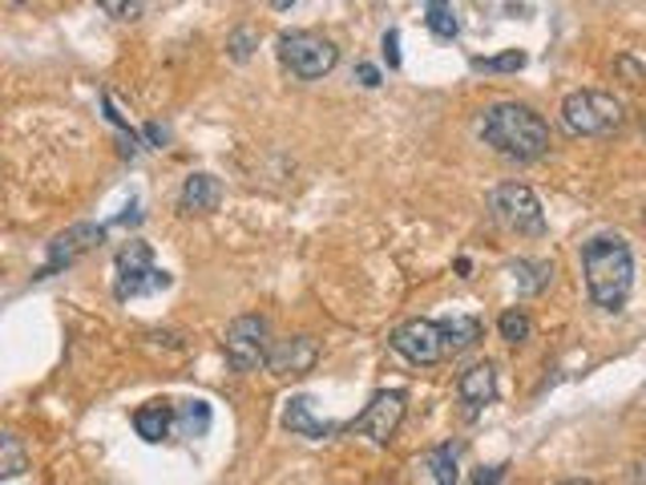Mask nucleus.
Masks as SVG:
<instances>
[{
    "label": "nucleus",
    "instance_id": "nucleus-15",
    "mask_svg": "<svg viewBox=\"0 0 646 485\" xmlns=\"http://www.w3.org/2000/svg\"><path fill=\"white\" fill-rule=\"evenodd\" d=\"M283 425L296 437H308V441H327V437L339 433V425H327V421H320V417L311 412V400L308 397H291V400H287Z\"/></svg>",
    "mask_w": 646,
    "mask_h": 485
},
{
    "label": "nucleus",
    "instance_id": "nucleus-12",
    "mask_svg": "<svg viewBox=\"0 0 646 485\" xmlns=\"http://www.w3.org/2000/svg\"><path fill=\"white\" fill-rule=\"evenodd\" d=\"M457 397L460 405H465V417H481V409H489L493 400H498V368L489 361L472 364V368H465L457 381Z\"/></svg>",
    "mask_w": 646,
    "mask_h": 485
},
{
    "label": "nucleus",
    "instance_id": "nucleus-7",
    "mask_svg": "<svg viewBox=\"0 0 646 485\" xmlns=\"http://www.w3.org/2000/svg\"><path fill=\"white\" fill-rule=\"evenodd\" d=\"M267 349H271V323L263 320V316H238L231 320L223 337V352H226V364L235 368V373H255L267 364Z\"/></svg>",
    "mask_w": 646,
    "mask_h": 485
},
{
    "label": "nucleus",
    "instance_id": "nucleus-6",
    "mask_svg": "<svg viewBox=\"0 0 646 485\" xmlns=\"http://www.w3.org/2000/svg\"><path fill=\"white\" fill-rule=\"evenodd\" d=\"M170 284H175L170 272L154 267V255H149L146 243H130V247L118 251V279H113V296L118 299L154 296V291H166Z\"/></svg>",
    "mask_w": 646,
    "mask_h": 485
},
{
    "label": "nucleus",
    "instance_id": "nucleus-11",
    "mask_svg": "<svg viewBox=\"0 0 646 485\" xmlns=\"http://www.w3.org/2000/svg\"><path fill=\"white\" fill-rule=\"evenodd\" d=\"M320 361V349L311 337H287V340H271L267 349V373L271 376H308Z\"/></svg>",
    "mask_w": 646,
    "mask_h": 485
},
{
    "label": "nucleus",
    "instance_id": "nucleus-21",
    "mask_svg": "<svg viewBox=\"0 0 646 485\" xmlns=\"http://www.w3.org/2000/svg\"><path fill=\"white\" fill-rule=\"evenodd\" d=\"M424 465H428V473H433L436 485H453L457 482V449L453 445H436L428 458H424Z\"/></svg>",
    "mask_w": 646,
    "mask_h": 485
},
{
    "label": "nucleus",
    "instance_id": "nucleus-29",
    "mask_svg": "<svg viewBox=\"0 0 646 485\" xmlns=\"http://www.w3.org/2000/svg\"><path fill=\"white\" fill-rule=\"evenodd\" d=\"M146 137H149V142H158V146H162V142H166V134H162L158 125H146Z\"/></svg>",
    "mask_w": 646,
    "mask_h": 485
},
{
    "label": "nucleus",
    "instance_id": "nucleus-14",
    "mask_svg": "<svg viewBox=\"0 0 646 485\" xmlns=\"http://www.w3.org/2000/svg\"><path fill=\"white\" fill-rule=\"evenodd\" d=\"M178 412L170 400H146L142 409L134 412V429L142 441H149V445H158V441H166L170 437V429H175Z\"/></svg>",
    "mask_w": 646,
    "mask_h": 485
},
{
    "label": "nucleus",
    "instance_id": "nucleus-25",
    "mask_svg": "<svg viewBox=\"0 0 646 485\" xmlns=\"http://www.w3.org/2000/svg\"><path fill=\"white\" fill-rule=\"evenodd\" d=\"M250 53H255V33H250V29H238L235 37H231V57H235V62H247Z\"/></svg>",
    "mask_w": 646,
    "mask_h": 485
},
{
    "label": "nucleus",
    "instance_id": "nucleus-27",
    "mask_svg": "<svg viewBox=\"0 0 646 485\" xmlns=\"http://www.w3.org/2000/svg\"><path fill=\"white\" fill-rule=\"evenodd\" d=\"M356 77H360L364 89H376V86H380V69H376V65H368V62L356 65Z\"/></svg>",
    "mask_w": 646,
    "mask_h": 485
},
{
    "label": "nucleus",
    "instance_id": "nucleus-2",
    "mask_svg": "<svg viewBox=\"0 0 646 485\" xmlns=\"http://www.w3.org/2000/svg\"><path fill=\"white\" fill-rule=\"evenodd\" d=\"M484 146H493L510 162H537L549 154V125L546 118L522 101H498L481 118Z\"/></svg>",
    "mask_w": 646,
    "mask_h": 485
},
{
    "label": "nucleus",
    "instance_id": "nucleus-9",
    "mask_svg": "<svg viewBox=\"0 0 646 485\" xmlns=\"http://www.w3.org/2000/svg\"><path fill=\"white\" fill-rule=\"evenodd\" d=\"M392 349L404 356L409 364H421V368H428V364L445 361V340H441V323L436 320H404L392 332Z\"/></svg>",
    "mask_w": 646,
    "mask_h": 485
},
{
    "label": "nucleus",
    "instance_id": "nucleus-24",
    "mask_svg": "<svg viewBox=\"0 0 646 485\" xmlns=\"http://www.w3.org/2000/svg\"><path fill=\"white\" fill-rule=\"evenodd\" d=\"M142 4L146 0H98V9L105 16H113V21H134V16H142Z\"/></svg>",
    "mask_w": 646,
    "mask_h": 485
},
{
    "label": "nucleus",
    "instance_id": "nucleus-17",
    "mask_svg": "<svg viewBox=\"0 0 646 485\" xmlns=\"http://www.w3.org/2000/svg\"><path fill=\"white\" fill-rule=\"evenodd\" d=\"M510 275H513V284H517L522 296H537V291H546V287L554 284V263L549 260H513Z\"/></svg>",
    "mask_w": 646,
    "mask_h": 485
},
{
    "label": "nucleus",
    "instance_id": "nucleus-18",
    "mask_svg": "<svg viewBox=\"0 0 646 485\" xmlns=\"http://www.w3.org/2000/svg\"><path fill=\"white\" fill-rule=\"evenodd\" d=\"M29 470V449L16 433H0V482H13Z\"/></svg>",
    "mask_w": 646,
    "mask_h": 485
},
{
    "label": "nucleus",
    "instance_id": "nucleus-22",
    "mask_svg": "<svg viewBox=\"0 0 646 485\" xmlns=\"http://www.w3.org/2000/svg\"><path fill=\"white\" fill-rule=\"evenodd\" d=\"M525 65H530V57L522 49H510V53H498V57H477L472 69H484V74H517Z\"/></svg>",
    "mask_w": 646,
    "mask_h": 485
},
{
    "label": "nucleus",
    "instance_id": "nucleus-13",
    "mask_svg": "<svg viewBox=\"0 0 646 485\" xmlns=\"http://www.w3.org/2000/svg\"><path fill=\"white\" fill-rule=\"evenodd\" d=\"M223 202V183L214 175H190L182 195H178V211L182 214H211Z\"/></svg>",
    "mask_w": 646,
    "mask_h": 485
},
{
    "label": "nucleus",
    "instance_id": "nucleus-8",
    "mask_svg": "<svg viewBox=\"0 0 646 485\" xmlns=\"http://www.w3.org/2000/svg\"><path fill=\"white\" fill-rule=\"evenodd\" d=\"M404 405H409V397H404L400 388H385V393H376V397L364 405V412L352 421V429L364 437H372L376 445H388V441L397 437L400 421H404Z\"/></svg>",
    "mask_w": 646,
    "mask_h": 485
},
{
    "label": "nucleus",
    "instance_id": "nucleus-3",
    "mask_svg": "<svg viewBox=\"0 0 646 485\" xmlns=\"http://www.w3.org/2000/svg\"><path fill=\"white\" fill-rule=\"evenodd\" d=\"M622 101L602 89H573L570 98L561 101V125L578 137H606L622 125Z\"/></svg>",
    "mask_w": 646,
    "mask_h": 485
},
{
    "label": "nucleus",
    "instance_id": "nucleus-16",
    "mask_svg": "<svg viewBox=\"0 0 646 485\" xmlns=\"http://www.w3.org/2000/svg\"><path fill=\"white\" fill-rule=\"evenodd\" d=\"M441 323V340H445V352H469L477 349V340H481V320L477 316H448V320H436Z\"/></svg>",
    "mask_w": 646,
    "mask_h": 485
},
{
    "label": "nucleus",
    "instance_id": "nucleus-28",
    "mask_svg": "<svg viewBox=\"0 0 646 485\" xmlns=\"http://www.w3.org/2000/svg\"><path fill=\"white\" fill-rule=\"evenodd\" d=\"M501 477H505V465H493V470H477V473H472V482H477V485L501 482Z\"/></svg>",
    "mask_w": 646,
    "mask_h": 485
},
{
    "label": "nucleus",
    "instance_id": "nucleus-4",
    "mask_svg": "<svg viewBox=\"0 0 646 485\" xmlns=\"http://www.w3.org/2000/svg\"><path fill=\"white\" fill-rule=\"evenodd\" d=\"M279 65L287 74L299 77V81H320L339 65V49L327 37L311 33V29H296V33H283L279 37Z\"/></svg>",
    "mask_w": 646,
    "mask_h": 485
},
{
    "label": "nucleus",
    "instance_id": "nucleus-30",
    "mask_svg": "<svg viewBox=\"0 0 646 485\" xmlns=\"http://www.w3.org/2000/svg\"><path fill=\"white\" fill-rule=\"evenodd\" d=\"M275 9H279V13H287V9H291V4H296V0H271Z\"/></svg>",
    "mask_w": 646,
    "mask_h": 485
},
{
    "label": "nucleus",
    "instance_id": "nucleus-26",
    "mask_svg": "<svg viewBox=\"0 0 646 485\" xmlns=\"http://www.w3.org/2000/svg\"><path fill=\"white\" fill-rule=\"evenodd\" d=\"M385 62H388V69H400V33L397 29H388L385 33Z\"/></svg>",
    "mask_w": 646,
    "mask_h": 485
},
{
    "label": "nucleus",
    "instance_id": "nucleus-5",
    "mask_svg": "<svg viewBox=\"0 0 646 485\" xmlns=\"http://www.w3.org/2000/svg\"><path fill=\"white\" fill-rule=\"evenodd\" d=\"M489 211L505 231L513 235H530L542 239L546 235V214H542V202L525 183H501L493 195H489Z\"/></svg>",
    "mask_w": 646,
    "mask_h": 485
},
{
    "label": "nucleus",
    "instance_id": "nucleus-20",
    "mask_svg": "<svg viewBox=\"0 0 646 485\" xmlns=\"http://www.w3.org/2000/svg\"><path fill=\"white\" fill-rule=\"evenodd\" d=\"M498 332L505 344H525V340L534 337V320H530L522 308H505L498 320Z\"/></svg>",
    "mask_w": 646,
    "mask_h": 485
},
{
    "label": "nucleus",
    "instance_id": "nucleus-1",
    "mask_svg": "<svg viewBox=\"0 0 646 485\" xmlns=\"http://www.w3.org/2000/svg\"><path fill=\"white\" fill-rule=\"evenodd\" d=\"M586 296L602 311H622L634 291V255L622 235H594L582 247Z\"/></svg>",
    "mask_w": 646,
    "mask_h": 485
},
{
    "label": "nucleus",
    "instance_id": "nucleus-19",
    "mask_svg": "<svg viewBox=\"0 0 646 485\" xmlns=\"http://www.w3.org/2000/svg\"><path fill=\"white\" fill-rule=\"evenodd\" d=\"M424 21H428V33L441 41H453L460 33V21L453 16V4H448V0H428Z\"/></svg>",
    "mask_w": 646,
    "mask_h": 485
},
{
    "label": "nucleus",
    "instance_id": "nucleus-31",
    "mask_svg": "<svg viewBox=\"0 0 646 485\" xmlns=\"http://www.w3.org/2000/svg\"><path fill=\"white\" fill-rule=\"evenodd\" d=\"M643 134H646V122H643Z\"/></svg>",
    "mask_w": 646,
    "mask_h": 485
},
{
    "label": "nucleus",
    "instance_id": "nucleus-23",
    "mask_svg": "<svg viewBox=\"0 0 646 485\" xmlns=\"http://www.w3.org/2000/svg\"><path fill=\"white\" fill-rule=\"evenodd\" d=\"M178 425H182V433L202 437L207 429H211V409H207L202 400H187V409L178 412Z\"/></svg>",
    "mask_w": 646,
    "mask_h": 485
},
{
    "label": "nucleus",
    "instance_id": "nucleus-10",
    "mask_svg": "<svg viewBox=\"0 0 646 485\" xmlns=\"http://www.w3.org/2000/svg\"><path fill=\"white\" fill-rule=\"evenodd\" d=\"M101 239H105V227L101 223H77V227H69V231H62V235L49 243V260H45V267H41L37 279L62 272V267H74L81 255H89V251L101 247Z\"/></svg>",
    "mask_w": 646,
    "mask_h": 485
}]
</instances>
